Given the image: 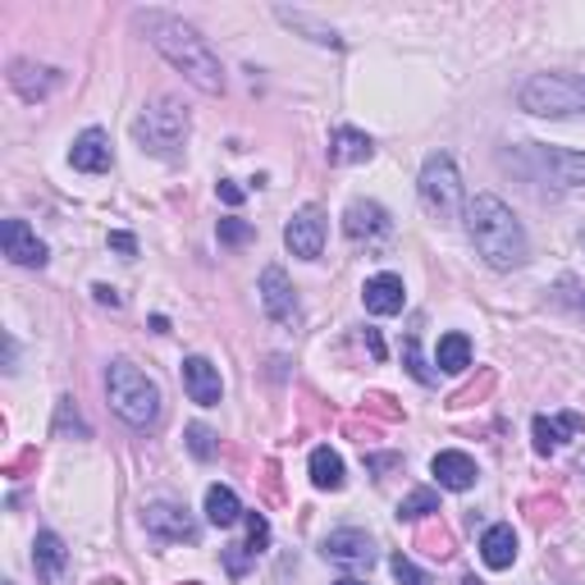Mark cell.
I'll return each mask as SVG.
<instances>
[{
  "instance_id": "obj_1",
  "label": "cell",
  "mask_w": 585,
  "mask_h": 585,
  "mask_svg": "<svg viewBox=\"0 0 585 585\" xmlns=\"http://www.w3.org/2000/svg\"><path fill=\"white\" fill-rule=\"evenodd\" d=\"M137 23H143L147 41L156 46L160 56H166L183 78H188L197 92H206V97H220L224 92V69H220V56L206 46V37L193 28V23H183L174 14H137Z\"/></svg>"
},
{
  "instance_id": "obj_2",
  "label": "cell",
  "mask_w": 585,
  "mask_h": 585,
  "mask_svg": "<svg viewBox=\"0 0 585 585\" xmlns=\"http://www.w3.org/2000/svg\"><path fill=\"white\" fill-rule=\"evenodd\" d=\"M466 233H472L476 252L485 256V266L495 270H517L526 266L531 243H526V229L522 220L512 216V206L495 193H476L466 202Z\"/></svg>"
},
{
  "instance_id": "obj_3",
  "label": "cell",
  "mask_w": 585,
  "mask_h": 585,
  "mask_svg": "<svg viewBox=\"0 0 585 585\" xmlns=\"http://www.w3.org/2000/svg\"><path fill=\"white\" fill-rule=\"evenodd\" d=\"M106 398H110L114 416H120L124 426H133V430H151L160 421V385L133 362H110Z\"/></svg>"
},
{
  "instance_id": "obj_4",
  "label": "cell",
  "mask_w": 585,
  "mask_h": 585,
  "mask_svg": "<svg viewBox=\"0 0 585 585\" xmlns=\"http://www.w3.org/2000/svg\"><path fill=\"white\" fill-rule=\"evenodd\" d=\"M517 101L540 120H572V114H585V74H531Z\"/></svg>"
},
{
  "instance_id": "obj_5",
  "label": "cell",
  "mask_w": 585,
  "mask_h": 585,
  "mask_svg": "<svg viewBox=\"0 0 585 585\" xmlns=\"http://www.w3.org/2000/svg\"><path fill=\"white\" fill-rule=\"evenodd\" d=\"M133 137L143 143V151H151L160 160H179L183 143H188V110H183L174 97H160L137 114Z\"/></svg>"
},
{
  "instance_id": "obj_6",
  "label": "cell",
  "mask_w": 585,
  "mask_h": 585,
  "mask_svg": "<svg viewBox=\"0 0 585 585\" xmlns=\"http://www.w3.org/2000/svg\"><path fill=\"white\" fill-rule=\"evenodd\" d=\"M421 202H426L439 220H453L462 210V174L453 166V156L435 151L426 166H421Z\"/></svg>"
},
{
  "instance_id": "obj_7",
  "label": "cell",
  "mask_w": 585,
  "mask_h": 585,
  "mask_svg": "<svg viewBox=\"0 0 585 585\" xmlns=\"http://www.w3.org/2000/svg\"><path fill=\"white\" fill-rule=\"evenodd\" d=\"M522 156L531 160L535 179L553 183V188H585V151H568V147H540L526 143Z\"/></svg>"
},
{
  "instance_id": "obj_8",
  "label": "cell",
  "mask_w": 585,
  "mask_h": 585,
  "mask_svg": "<svg viewBox=\"0 0 585 585\" xmlns=\"http://www.w3.org/2000/svg\"><path fill=\"white\" fill-rule=\"evenodd\" d=\"M256 293H261V307L275 325H284V330H297V320H302V307H297V289H293V279L279 270V266H266L261 270V284H256Z\"/></svg>"
},
{
  "instance_id": "obj_9",
  "label": "cell",
  "mask_w": 585,
  "mask_h": 585,
  "mask_svg": "<svg viewBox=\"0 0 585 585\" xmlns=\"http://www.w3.org/2000/svg\"><path fill=\"white\" fill-rule=\"evenodd\" d=\"M143 526L156 535V540H170V545H193L197 540V522L188 517V508H179V503H147Z\"/></svg>"
},
{
  "instance_id": "obj_10",
  "label": "cell",
  "mask_w": 585,
  "mask_h": 585,
  "mask_svg": "<svg viewBox=\"0 0 585 585\" xmlns=\"http://www.w3.org/2000/svg\"><path fill=\"white\" fill-rule=\"evenodd\" d=\"M284 243H289L293 256H302V261H316V256L325 252V216L316 206H302L284 224Z\"/></svg>"
},
{
  "instance_id": "obj_11",
  "label": "cell",
  "mask_w": 585,
  "mask_h": 585,
  "mask_svg": "<svg viewBox=\"0 0 585 585\" xmlns=\"http://www.w3.org/2000/svg\"><path fill=\"white\" fill-rule=\"evenodd\" d=\"M343 233L353 243H380L393 233V220H389V210L380 202H353L343 210Z\"/></svg>"
},
{
  "instance_id": "obj_12",
  "label": "cell",
  "mask_w": 585,
  "mask_h": 585,
  "mask_svg": "<svg viewBox=\"0 0 585 585\" xmlns=\"http://www.w3.org/2000/svg\"><path fill=\"white\" fill-rule=\"evenodd\" d=\"M320 553L330 558V563H343V568H370L380 558L376 540H370L366 531H334V535H325Z\"/></svg>"
},
{
  "instance_id": "obj_13",
  "label": "cell",
  "mask_w": 585,
  "mask_h": 585,
  "mask_svg": "<svg viewBox=\"0 0 585 585\" xmlns=\"http://www.w3.org/2000/svg\"><path fill=\"white\" fill-rule=\"evenodd\" d=\"M0 247H5V256H10L14 266H28V270H41L46 266V243L23 220H5V224H0Z\"/></svg>"
},
{
  "instance_id": "obj_14",
  "label": "cell",
  "mask_w": 585,
  "mask_h": 585,
  "mask_svg": "<svg viewBox=\"0 0 585 585\" xmlns=\"http://www.w3.org/2000/svg\"><path fill=\"white\" fill-rule=\"evenodd\" d=\"M183 389L197 407H220L224 385H220V366H210L206 357H188L183 362Z\"/></svg>"
},
{
  "instance_id": "obj_15",
  "label": "cell",
  "mask_w": 585,
  "mask_h": 585,
  "mask_svg": "<svg viewBox=\"0 0 585 585\" xmlns=\"http://www.w3.org/2000/svg\"><path fill=\"white\" fill-rule=\"evenodd\" d=\"M581 430H585V416H581V412H563V416H535V426H531V435H535V453L549 458V453L563 449V443H568L572 435H581Z\"/></svg>"
},
{
  "instance_id": "obj_16",
  "label": "cell",
  "mask_w": 585,
  "mask_h": 585,
  "mask_svg": "<svg viewBox=\"0 0 585 585\" xmlns=\"http://www.w3.org/2000/svg\"><path fill=\"white\" fill-rule=\"evenodd\" d=\"M33 568H37V581L41 585H64V572H69V549L56 531H41L33 540Z\"/></svg>"
},
{
  "instance_id": "obj_17",
  "label": "cell",
  "mask_w": 585,
  "mask_h": 585,
  "mask_svg": "<svg viewBox=\"0 0 585 585\" xmlns=\"http://www.w3.org/2000/svg\"><path fill=\"white\" fill-rule=\"evenodd\" d=\"M110 137L106 129H87L74 137V147H69V166L83 170V174H106L110 170Z\"/></svg>"
},
{
  "instance_id": "obj_18",
  "label": "cell",
  "mask_w": 585,
  "mask_h": 585,
  "mask_svg": "<svg viewBox=\"0 0 585 585\" xmlns=\"http://www.w3.org/2000/svg\"><path fill=\"white\" fill-rule=\"evenodd\" d=\"M430 472H435L439 489H453V495H462V489H472V485L480 480V466H476L472 458H466V453H458V449H443V453H435Z\"/></svg>"
},
{
  "instance_id": "obj_19",
  "label": "cell",
  "mask_w": 585,
  "mask_h": 585,
  "mask_svg": "<svg viewBox=\"0 0 585 585\" xmlns=\"http://www.w3.org/2000/svg\"><path fill=\"white\" fill-rule=\"evenodd\" d=\"M10 87L19 92L23 101H41V97H51V92L60 87V74L56 69H46V64H33V60H14L10 64Z\"/></svg>"
},
{
  "instance_id": "obj_20",
  "label": "cell",
  "mask_w": 585,
  "mask_h": 585,
  "mask_svg": "<svg viewBox=\"0 0 585 585\" xmlns=\"http://www.w3.org/2000/svg\"><path fill=\"white\" fill-rule=\"evenodd\" d=\"M362 302H366L370 316H398L403 312V302H407V289H403V279L398 275H376V279H366Z\"/></svg>"
},
{
  "instance_id": "obj_21",
  "label": "cell",
  "mask_w": 585,
  "mask_h": 585,
  "mask_svg": "<svg viewBox=\"0 0 585 585\" xmlns=\"http://www.w3.org/2000/svg\"><path fill=\"white\" fill-rule=\"evenodd\" d=\"M480 558H485V568L508 572L512 563H517V531H512L508 522L489 526V531L480 535Z\"/></svg>"
},
{
  "instance_id": "obj_22",
  "label": "cell",
  "mask_w": 585,
  "mask_h": 585,
  "mask_svg": "<svg viewBox=\"0 0 585 585\" xmlns=\"http://www.w3.org/2000/svg\"><path fill=\"white\" fill-rule=\"evenodd\" d=\"M376 156V143L357 129H334L330 137V166H362V160Z\"/></svg>"
},
{
  "instance_id": "obj_23",
  "label": "cell",
  "mask_w": 585,
  "mask_h": 585,
  "mask_svg": "<svg viewBox=\"0 0 585 585\" xmlns=\"http://www.w3.org/2000/svg\"><path fill=\"white\" fill-rule=\"evenodd\" d=\"M206 517H210V526H233V522H243L247 512L229 485H210L206 489Z\"/></svg>"
},
{
  "instance_id": "obj_24",
  "label": "cell",
  "mask_w": 585,
  "mask_h": 585,
  "mask_svg": "<svg viewBox=\"0 0 585 585\" xmlns=\"http://www.w3.org/2000/svg\"><path fill=\"white\" fill-rule=\"evenodd\" d=\"M435 362H439V370H449V376H462V370L472 366V339L458 334V330H453V334H443Z\"/></svg>"
},
{
  "instance_id": "obj_25",
  "label": "cell",
  "mask_w": 585,
  "mask_h": 585,
  "mask_svg": "<svg viewBox=\"0 0 585 585\" xmlns=\"http://www.w3.org/2000/svg\"><path fill=\"white\" fill-rule=\"evenodd\" d=\"M312 485L316 489H343V458L334 449H320L312 453Z\"/></svg>"
},
{
  "instance_id": "obj_26",
  "label": "cell",
  "mask_w": 585,
  "mask_h": 585,
  "mask_svg": "<svg viewBox=\"0 0 585 585\" xmlns=\"http://www.w3.org/2000/svg\"><path fill=\"white\" fill-rule=\"evenodd\" d=\"M430 512H439L435 489H412V495L398 503V517H403V522H421V517H430Z\"/></svg>"
},
{
  "instance_id": "obj_27",
  "label": "cell",
  "mask_w": 585,
  "mask_h": 585,
  "mask_svg": "<svg viewBox=\"0 0 585 585\" xmlns=\"http://www.w3.org/2000/svg\"><path fill=\"white\" fill-rule=\"evenodd\" d=\"M279 19H284V23H293V28H302V33H312V41H320V46H339V33H334V28H320V23H312L307 14L279 10Z\"/></svg>"
},
{
  "instance_id": "obj_28",
  "label": "cell",
  "mask_w": 585,
  "mask_h": 585,
  "mask_svg": "<svg viewBox=\"0 0 585 585\" xmlns=\"http://www.w3.org/2000/svg\"><path fill=\"white\" fill-rule=\"evenodd\" d=\"M188 449H193V458H197V462H210V458H216V449H220V443H216V430H206V426H188Z\"/></svg>"
},
{
  "instance_id": "obj_29",
  "label": "cell",
  "mask_w": 585,
  "mask_h": 585,
  "mask_svg": "<svg viewBox=\"0 0 585 585\" xmlns=\"http://www.w3.org/2000/svg\"><path fill=\"white\" fill-rule=\"evenodd\" d=\"M389 568H393L398 585H426V572H421L407 553H393V558H389Z\"/></svg>"
},
{
  "instance_id": "obj_30",
  "label": "cell",
  "mask_w": 585,
  "mask_h": 585,
  "mask_svg": "<svg viewBox=\"0 0 585 585\" xmlns=\"http://www.w3.org/2000/svg\"><path fill=\"white\" fill-rule=\"evenodd\" d=\"M69 426H74V430L87 439V426H83L78 412H74V398H60V412H56V435H64Z\"/></svg>"
},
{
  "instance_id": "obj_31",
  "label": "cell",
  "mask_w": 585,
  "mask_h": 585,
  "mask_svg": "<svg viewBox=\"0 0 585 585\" xmlns=\"http://www.w3.org/2000/svg\"><path fill=\"white\" fill-rule=\"evenodd\" d=\"M403 362H407V370H412V376H416L421 385H435V376H430V366H426V362H421V353H416V339H407V343H403Z\"/></svg>"
},
{
  "instance_id": "obj_32",
  "label": "cell",
  "mask_w": 585,
  "mask_h": 585,
  "mask_svg": "<svg viewBox=\"0 0 585 585\" xmlns=\"http://www.w3.org/2000/svg\"><path fill=\"white\" fill-rule=\"evenodd\" d=\"M247 239H252V224H243V220H220V243L239 247V243H247Z\"/></svg>"
},
{
  "instance_id": "obj_33",
  "label": "cell",
  "mask_w": 585,
  "mask_h": 585,
  "mask_svg": "<svg viewBox=\"0 0 585 585\" xmlns=\"http://www.w3.org/2000/svg\"><path fill=\"white\" fill-rule=\"evenodd\" d=\"M110 247L124 252V256H133V252H137V239H133V233H110Z\"/></svg>"
},
{
  "instance_id": "obj_34",
  "label": "cell",
  "mask_w": 585,
  "mask_h": 585,
  "mask_svg": "<svg viewBox=\"0 0 585 585\" xmlns=\"http://www.w3.org/2000/svg\"><path fill=\"white\" fill-rule=\"evenodd\" d=\"M220 197H224L229 206H239V202H243V188H239V183H229V179H220Z\"/></svg>"
},
{
  "instance_id": "obj_35",
  "label": "cell",
  "mask_w": 585,
  "mask_h": 585,
  "mask_svg": "<svg viewBox=\"0 0 585 585\" xmlns=\"http://www.w3.org/2000/svg\"><path fill=\"white\" fill-rule=\"evenodd\" d=\"M92 293H97V302H101V307H120V293H114V289L97 284V289H92Z\"/></svg>"
},
{
  "instance_id": "obj_36",
  "label": "cell",
  "mask_w": 585,
  "mask_h": 585,
  "mask_svg": "<svg viewBox=\"0 0 585 585\" xmlns=\"http://www.w3.org/2000/svg\"><path fill=\"white\" fill-rule=\"evenodd\" d=\"M366 348H370V357H385V339L376 330H366Z\"/></svg>"
},
{
  "instance_id": "obj_37",
  "label": "cell",
  "mask_w": 585,
  "mask_h": 585,
  "mask_svg": "<svg viewBox=\"0 0 585 585\" xmlns=\"http://www.w3.org/2000/svg\"><path fill=\"white\" fill-rule=\"evenodd\" d=\"M576 312H585V289H581V297H576Z\"/></svg>"
},
{
  "instance_id": "obj_38",
  "label": "cell",
  "mask_w": 585,
  "mask_h": 585,
  "mask_svg": "<svg viewBox=\"0 0 585 585\" xmlns=\"http://www.w3.org/2000/svg\"><path fill=\"white\" fill-rule=\"evenodd\" d=\"M334 585H366V581H353V576H348V581H334Z\"/></svg>"
},
{
  "instance_id": "obj_39",
  "label": "cell",
  "mask_w": 585,
  "mask_h": 585,
  "mask_svg": "<svg viewBox=\"0 0 585 585\" xmlns=\"http://www.w3.org/2000/svg\"><path fill=\"white\" fill-rule=\"evenodd\" d=\"M462 585H480V581H476V576H466V581H462Z\"/></svg>"
}]
</instances>
